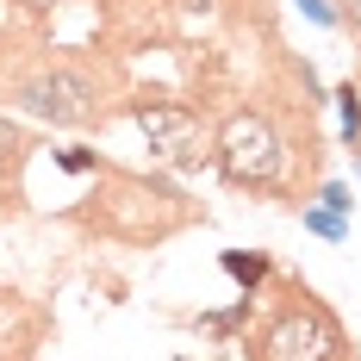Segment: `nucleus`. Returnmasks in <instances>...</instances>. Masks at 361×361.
<instances>
[{"mask_svg": "<svg viewBox=\"0 0 361 361\" xmlns=\"http://www.w3.org/2000/svg\"><path fill=\"white\" fill-rule=\"evenodd\" d=\"M305 224H312L318 237H330V243H343V237H349V224H343L336 212H305Z\"/></svg>", "mask_w": 361, "mask_h": 361, "instance_id": "1a4fd4ad", "label": "nucleus"}, {"mask_svg": "<svg viewBox=\"0 0 361 361\" xmlns=\"http://www.w3.org/2000/svg\"><path fill=\"white\" fill-rule=\"evenodd\" d=\"M218 169H224L231 187H255V193L281 187L287 180V144H281L274 118L255 112V106L231 112L224 131H218Z\"/></svg>", "mask_w": 361, "mask_h": 361, "instance_id": "20e7f679", "label": "nucleus"}, {"mask_svg": "<svg viewBox=\"0 0 361 361\" xmlns=\"http://www.w3.org/2000/svg\"><path fill=\"white\" fill-rule=\"evenodd\" d=\"M355 361H361V349H355Z\"/></svg>", "mask_w": 361, "mask_h": 361, "instance_id": "f8f14e48", "label": "nucleus"}, {"mask_svg": "<svg viewBox=\"0 0 361 361\" xmlns=\"http://www.w3.org/2000/svg\"><path fill=\"white\" fill-rule=\"evenodd\" d=\"M324 206L330 212H349V187H324Z\"/></svg>", "mask_w": 361, "mask_h": 361, "instance_id": "9b49d317", "label": "nucleus"}, {"mask_svg": "<svg viewBox=\"0 0 361 361\" xmlns=\"http://www.w3.org/2000/svg\"><path fill=\"white\" fill-rule=\"evenodd\" d=\"M75 218L94 224V231H106V237H125V243H156V237L180 231L193 218V206L180 200L175 187H162L149 175H112L94 193V206H81Z\"/></svg>", "mask_w": 361, "mask_h": 361, "instance_id": "f257e3e1", "label": "nucleus"}, {"mask_svg": "<svg viewBox=\"0 0 361 361\" xmlns=\"http://www.w3.org/2000/svg\"><path fill=\"white\" fill-rule=\"evenodd\" d=\"M224 274L231 281H243V287H262V274H268V255H243V250H224Z\"/></svg>", "mask_w": 361, "mask_h": 361, "instance_id": "0eeeda50", "label": "nucleus"}, {"mask_svg": "<svg viewBox=\"0 0 361 361\" xmlns=\"http://www.w3.org/2000/svg\"><path fill=\"white\" fill-rule=\"evenodd\" d=\"M336 100H343V131H349V144H355V137H361V94H355V87H343Z\"/></svg>", "mask_w": 361, "mask_h": 361, "instance_id": "9d476101", "label": "nucleus"}, {"mask_svg": "<svg viewBox=\"0 0 361 361\" xmlns=\"http://www.w3.org/2000/svg\"><path fill=\"white\" fill-rule=\"evenodd\" d=\"M250 361H355V349L343 343V330L312 293L293 281L287 305L262 324V336L250 343Z\"/></svg>", "mask_w": 361, "mask_h": 361, "instance_id": "7ed1b4c3", "label": "nucleus"}, {"mask_svg": "<svg viewBox=\"0 0 361 361\" xmlns=\"http://www.w3.org/2000/svg\"><path fill=\"white\" fill-rule=\"evenodd\" d=\"M131 118L149 131V144L162 149V156H180V162H193V156H206L200 144V112L193 106H175V100H131Z\"/></svg>", "mask_w": 361, "mask_h": 361, "instance_id": "39448f33", "label": "nucleus"}, {"mask_svg": "<svg viewBox=\"0 0 361 361\" xmlns=\"http://www.w3.org/2000/svg\"><path fill=\"white\" fill-rule=\"evenodd\" d=\"M13 100L50 125H100L106 118V75H94L75 56H37L13 81Z\"/></svg>", "mask_w": 361, "mask_h": 361, "instance_id": "f03ea898", "label": "nucleus"}, {"mask_svg": "<svg viewBox=\"0 0 361 361\" xmlns=\"http://www.w3.org/2000/svg\"><path fill=\"white\" fill-rule=\"evenodd\" d=\"M56 169H69V175H94L100 156H94V149H56Z\"/></svg>", "mask_w": 361, "mask_h": 361, "instance_id": "6e6552de", "label": "nucleus"}, {"mask_svg": "<svg viewBox=\"0 0 361 361\" xmlns=\"http://www.w3.org/2000/svg\"><path fill=\"white\" fill-rule=\"evenodd\" d=\"M32 131L25 125H13V118H0V218H13L25 200H19V175H25V162H32Z\"/></svg>", "mask_w": 361, "mask_h": 361, "instance_id": "423d86ee", "label": "nucleus"}]
</instances>
